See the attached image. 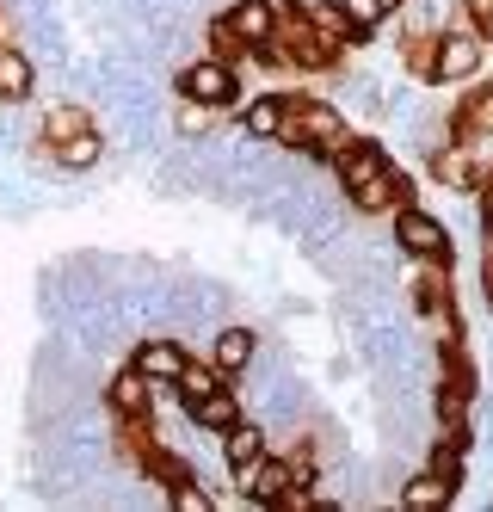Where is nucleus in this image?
<instances>
[{"label":"nucleus","mask_w":493,"mask_h":512,"mask_svg":"<svg viewBox=\"0 0 493 512\" xmlns=\"http://www.w3.org/2000/svg\"><path fill=\"white\" fill-rule=\"evenodd\" d=\"M192 420H198V426H210V432H229V426L241 420V401H235L229 389H216V395H204L198 408H192Z\"/></svg>","instance_id":"nucleus-12"},{"label":"nucleus","mask_w":493,"mask_h":512,"mask_svg":"<svg viewBox=\"0 0 493 512\" xmlns=\"http://www.w3.org/2000/svg\"><path fill=\"white\" fill-rule=\"evenodd\" d=\"M173 389L185 395V408H198L204 395H216V389H222V377H216V364H185V371H179V383H173Z\"/></svg>","instance_id":"nucleus-14"},{"label":"nucleus","mask_w":493,"mask_h":512,"mask_svg":"<svg viewBox=\"0 0 493 512\" xmlns=\"http://www.w3.org/2000/svg\"><path fill=\"white\" fill-rule=\"evenodd\" d=\"M173 506H179V512H210V494L192 488V482H173Z\"/></svg>","instance_id":"nucleus-19"},{"label":"nucleus","mask_w":493,"mask_h":512,"mask_svg":"<svg viewBox=\"0 0 493 512\" xmlns=\"http://www.w3.org/2000/svg\"><path fill=\"white\" fill-rule=\"evenodd\" d=\"M235 482H241V494H247V500L272 506V500H290V488H296V463H272V457H259L247 475H235Z\"/></svg>","instance_id":"nucleus-6"},{"label":"nucleus","mask_w":493,"mask_h":512,"mask_svg":"<svg viewBox=\"0 0 493 512\" xmlns=\"http://www.w3.org/2000/svg\"><path fill=\"white\" fill-rule=\"evenodd\" d=\"M395 241H401V253H413V260H450V235L426 210H401L395 216Z\"/></svg>","instance_id":"nucleus-4"},{"label":"nucleus","mask_w":493,"mask_h":512,"mask_svg":"<svg viewBox=\"0 0 493 512\" xmlns=\"http://www.w3.org/2000/svg\"><path fill=\"white\" fill-rule=\"evenodd\" d=\"M148 395H155V377H142L136 364L111 377V408H118V414H142V408H148Z\"/></svg>","instance_id":"nucleus-11"},{"label":"nucleus","mask_w":493,"mask_h":512,"mask_svg":"<svg viewBox=\"0 0 493 512\" xmlns=\"http://www.w3.org/2000/svg\"><path fill=\"white\" fill-rule=\"evenodd\" d=\"M376 173H389V155L376 149V142H346V149H339V186H346V192L370 186Z\"/></svg>","instance_id":"nucleus-7"},{"label":"nucleus","mask_w":493,"mask_h":512,"mask_svg":"<svg viewBox=\"0 0 493 512\" xmlns=\"http://www.w3.org/2000/svg\"><path fill=\"white\" fill-rule=\"evenodd\" d=\"M179 93H185V105H235V93H241V81H235V68L229 62H192L179 75Z\"/></svg>","instance_id":"nucleus-2"},{"label":"nucleus","mask_w":493,"mask_h":512,"mask_svg":"<svg viewBox=\"0 0 493 512\" xmlns=\"http://www.w3.org/2000/svg\"><path fill=\"white\" fill-rule=\"evenodd\" d=\"M56 155H62V167H93V161H99V136H93V130L62 136V149H56Z\"/></svg>","instance_id":"nucleus-18"},{"label":"nucleus","mask_w":493,"mask_h":512,"mask_svg":"<svg viewBox=\"0 0 493 512\" xmlns=\"http://www.w3.org/2000/svg\"><path fill=\"white\" fill-rule=\"evenodd\" d=\"M81 130H87V112H74V105L50 118V136H56V142H62V136H81Z\"/></svg>","instance_id":"nucleus-20"},{"label":"nucleus","mask_w":493,"mask_h":512,"mask_svg":"<svg viewBox=\"0 0 493 512\" xmlns=\"http://www.w3.org/2000/svg\"><path fill=\"white\" fill-rule=\"evenodd\" d=\"M481 68V38L475 31H450V38H438V50H432V75L438 81H469Z\"/></svg>","instance_id":"nucleus-5"},{"label":"nucleus","mask_w":493,"mask_h":512,"mask_svg":"<svg viewBox=\"0 0 493 512\" xmlns=\"http://www.w3.org/2000/svg\"><path fill=\"white\" fill-rule=\"evenodd\" d=\"M222 457H229V469H235V475H247V469L265 457V432H259L253 420H235L229 432H222Z\"/></svg>","instance_id":"nucleus-10"},{"label":"nucleus","mask_w":493,"mask_h":512,"mask_svg":"<svg viewBox=\"0 0 493 512\" xmlns=\"http://www.w3.org/2000/svg\"><path fill=\"white\" fill-rule=\"evenodd\" d=\"M487 216H493V186H487Z\"/></svg>","instance_id":"nucleus-22"},{"label":"nucleus","mask_w":493,"mask_h":512,"mask_svg":"<svg viewBox=\"0 0 493 512\" xmlns=\"http://www.w3.org/2000/svg\"><path fill=\"white\" fill-rule=\"evenodd\" d=\"M185 346H173V340H148V346H136V371L142 377H155V383H179V371H185Z\"/></svg>","instance_id":"nucleus-9"},{"label":"nucleus","mask_w":493,"mask_h":512,"mask_svg":"<svg viewBox=\"0 0 493 512\" xmlns=\"http://www.w3.org/2000/svg\"><path fill=\"white\" fill-rule=\"evenodd\" d=\"M241 124H247V136H259V142H284V130H290V99H278V93L253 99Z\"/></svg>","instance_id":"nucleus-8"},{"label":"nucleus","mask_w":493,"mask_h":512,"mask_svg":"<svg viewBox=\"0 0 493 512\" xmlns=\"http://www.w3.org/2000/svg\"><path fill=\"white\" fill-rule=\"evenodd\" d=\"M339 13H346V25H352V38H364V31H376L389 13H383V0H339Z\"/></svg>","instance_id":"nucleus-17"},{"label":"nucleus","mask_w":493,"mask_h":512,"mask_svg":"<svg viewBox=\"0 0 493 512\" xmlns=\"http://www.w3.org/2000/svg\"><path fill=\"white\" fill-rule=\"evenodd\" d=\"M450 488H457V475H444V469H438V475H420V482H407L401 500H407V506H438V500H450Z\"/></svg>","instance_id":"nucleus-16"},{"label":"nucleus","mask_w":493,"mask_h":512,"mask_svg":"<svg viewBox=\"0 0 493 512\" xmlns=\"http://www.w3.org/2000/svg\"><path fill=\"white\" fill-rule=\"evenodd\" d=\"M222 31H229L235 44H247V50H272V38H278V0H241V7H229Z\"/></svg>","instance_id":"nucleus-3"},{"label":"nucleus","mask_w":493,"mask_h":512,"mask_svg":"<svg viewBox=\"0 0 493 512\" xmlns=\"http://www.w3.org/2000/svg\"><path fill=\"white\" fill-rule=\"evenodd\" d=\"M284 142H296V149H315V155H339L352 136H346V118H339L333 105H290Z\"/></svg>","instance_id":"nucleus-1"},{"label":"nucleus","mask_w":493,"mask_h":512,"mask_svg":"<svg viewBox=\"0 0 493 512\" xmlns=\"http://www.w3.org/2000/svg\"><path fill=\"white\" fill-rule=\"evenodd\" d=\"M25 93H31V62H25L19 50H0V99L19 105Z\"/></svg>","instance_id":"nucleus-13"},{"label":"nucleus","mask_w":493,"mask_h":512,"mask_svg":"<svg viewBox=\"0 0 493 512\" xmlns=\"http://www.w3.org/2000/svg\"><path fill=\"white\" fill-rule=\"evenodd\" d=\"M395 7H401V0H383V13H395Z\"/></svg>","instance_id":"nucleus-21"},{"label":"nucleus","mask_w":493,"mask_h":512,"mask_svg":"<svg viewBox=\"0 0 493 512\" xmlns=\"http://www.w3.org/2000/svg\"><path fill=\"white\" fill-rule=\"evenodd\" d=\"M247 364H253V334L247 327H229L216 340V371H247Z\"/></svg>","instance_id":"nucleus-15"}]
</instances>
